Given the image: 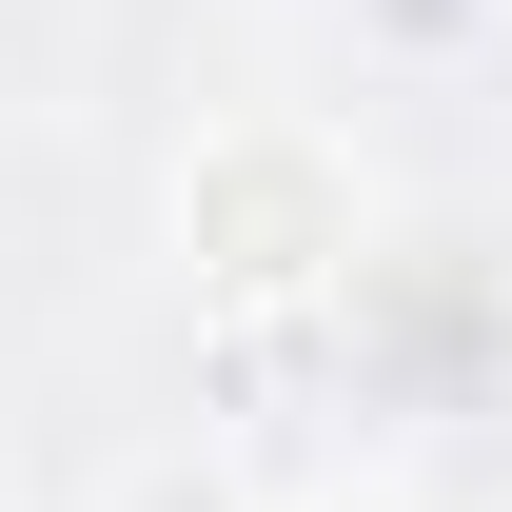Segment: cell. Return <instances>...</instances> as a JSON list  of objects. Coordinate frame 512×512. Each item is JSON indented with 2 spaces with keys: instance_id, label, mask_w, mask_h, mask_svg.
Here are the masks:
<instances>
[{
  "instance_id": "6da1fadb",
  "label": "cell",
  "mask_w": 512,
  "mask_h": 512,
  "mask_svg": "<svg viewBox=\"0 0 512 512\" xmlns=\"http://www.w3.org/2000/svg\"><path fill=\"white\" fill-rule=\"evenodd\" d=\"M158 256H178L197 316H316V296H355V256H375V178H355V138L296 119V99L197 119L178 178H158Z\"/></svg>"
}]
</instances>
